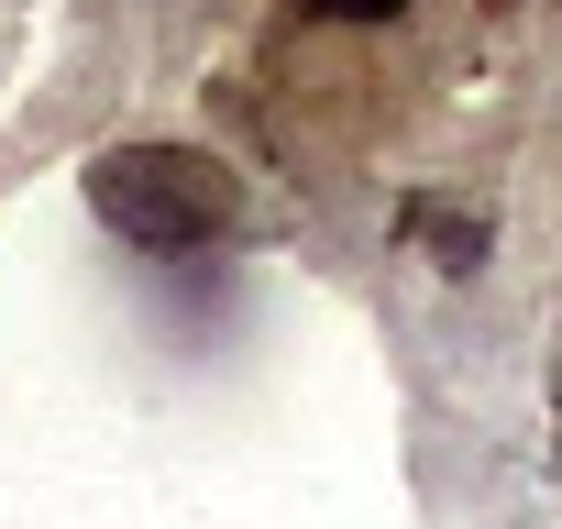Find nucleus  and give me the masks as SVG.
<instances>
[{
	"label": "nucleus",
	"instance_id": "2",
	"mask_svg": "<svg viewBox=\"0 0 562 529\" xmlns=\"http://www.w3.org/2000/svg\"><path fill=\"white\" fill-rule=\"evenodd\" d=\"M408 232H430L452 264H474V254H485V221H452V210H408Z\"/></svg>",
	"mask_w": 562,
	"mask_h": 529
},
{
	"label": "nucleus",
	"instance_id": "3",
	"mask_svg": "<svg viewBox=\"0 0 562 529\" xmlns=\"http://www.w3.org/2000/svg\"><path fill=\"white\" fill-rule=\"evenodd\" d=\"M321 12H397V0H321Z\"/></svg>",
	"mask_w": 562,
	"mask_h": 529
},
{
	"label": "nucleus",
	"instance_id": "1",
	"mask_svg": "<svg viewBox=\"0 0 562 529\" xmlns=\"http://www.w3.org/2000/svg\"><path fill=\"white\" fill-rule=\"evenodd\" d=\"M100 210L133 232V243H199L232 221V166L221 155H188V144H144V155H111L100 166Z\"/></svg>",
	"mask_w": 562,
	"mask_h": 529
}]
</instances>
